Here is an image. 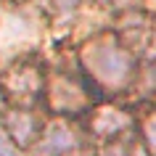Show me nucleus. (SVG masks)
Returning a JSON list of instances; mask_svg holds the SVG:
<instances>
[{
	"label": "nucleus",
	"mask_w": 156,
	"mask_h": 156,
	"mask_svg": "<svg viewBox=\"0 0 156 156\" xmlns=\"http://www.w3.org/2000/svg\"><path fill=\"white\" fill-rule=\"evenodd\" d=\"M85 77L106 93L127 90L138 77V58L132 56L119 34H95L80 48Z\"/></svg>",
	"instance_id": "obj_1"
},
{
	"label": "nucleus",
	"mask_w": 156,
	"mask_h": 156,
	"mask_svg": "<svg viewBox=\"0 0 156 156\" xmlns=\"http://www.w3.org/2000/svg\"><path fill=\"white\" fill-rule=\"evenodd\" d=\"M45 98L48 106L61 116H74V114H87L93 111V90L82 77L69 72L53 74L45 85Z\"/></svg>",
	"instance_id": "obj_2"
},
{
	"label": "nucleus",
	"mask_w": 156,
	"mask_h": 156,
	"mask_svg": "<svg viewBox=\"0 0 156 156\" xmlns=\"http://www.w3.org/2000/svg\"><path fill=\"white\" fill-rule=\"evenodd\" d=\"M119 40L127 45L132 56H146L156 61V16L151 13H130L124 16V29L119 32Z\"/></svg>",
	"instance_id": "obj_3"
},
{
	"label": "nucleus",
	"mask_w": 156,
	"mask_h": 156,
	"mask_svg": "<svg viewBox=\"0 0 156 156\" xmlns=\"http://www.w3.org/2000/svg\"><path fill=\"white\" fill-rule=\"evenodd\" d=\"M5 93L8 98H13L16 103H32L45 93V74H42V66L29 64V61H21V64L11 66L8 74H5Z\"/></svg>",
	"instance_id": "obj_4"
},
{
	"label": "nucleus",
	"mask_w": 156,
	"mask_h": 156,
	"mask_svg": "<svg viewBox=\"0 0 156 156\" xmlns=\"http://www.w3.org/2000/svg\"><path fill=\"white\" fill-rule=\"evenodd\" d=\"M135 127V116L122 106H103L90 111V132L103 140H114Z\"/></svg>",
	"instance_id": "obj_5"
},
{
	"label": "nucleus",
	"mask_w": 156,
	"mask_h": 156,
	"mask_svg": "<svg viewBox=\"0 0 156 156\" xmlns=\"http://www.w3.org/2000/svg\"><path fill=\"white\" fill-rule=\"evenodd\" d=\"M82 146V138H80V130L69 122H53L45 130V135L40 138V151L45 156H69L74 154L77 148Z\"/></svg>",
	"instance_id": "obj_6"
},
{
	"label": "nucleus",
	"mask_w": 156,
	"mask_h": 156,
	"mask_svg": "<svg viewBox=\"0 0 156 156\" xmlns=\"http://www.w3.org/2000/svg\"><path fill=\"white\" fill-rule=\"evenodd\" d=\"M40 130H42V122L32 108L16 106V108H11L8 114H5V132H8L11 138H13V143H19V146L34 143V140L40 138Z\"/></svg>",
	"instance_id": "obj_7"
},
{
	"label": "nucleus",
	"mask_w": 156,
	"mask_h": 156,
	"mask_svg": "<svg viewBox=\"0 0 156 156\" xmlns=\"http://www.w3.org/2000/svg\"><path fill=\"white\" fill-rule=\"evenodd\" d=\"M138 127H140V138H143V148L148 151V156H156V106L140 116Z\"/></svg>",
	"instance_id": "obj_8"
},
{
	"label": "nucleus",
	"mask_w": 156,
	"mask_h": 156,
	"mask_svg": "<svg viewBox=\"0 0 156 156\" xmlns=\"http://www.w3.org/2000/svg\"><path fill=\"white\" fill-rule=\"evenodd\" d=\"M77 3H80V0H56V5H58L61 11H72Z\"/></svg>",
	"instance_id": "obj_9"
},
{
	"label": "nucleus",
	"mask_w": 156,
	"mask_h": 156,
	"mask_svg": "<svg viewBox=\"0 0 156 156\" xmlns=\"http://www.w3.org/2000/svg\"><path fill=\"white\" fill-rule=\"evenodd\" d=\"M154 98H156V66H154Z\"/></svg>",
	"instance_id": "obj_10"
}]
</instances>
